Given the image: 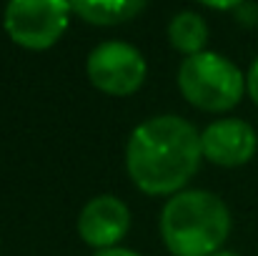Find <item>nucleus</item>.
Returning a JSON list of instances; mask_svg holds the SVG:
<instances>
[{"instance_id": "1", "label": "nucleus", "mask_w": 258, "mask_h": 256, "mask_svg": "<svg viewBox=\"0 0 258 256\" xmlns=\"http://www.w3.org/2000/svg\"><path fill=\"white\" fill-rule=\"evenodd\" d=\"M201 159V133L180 116L143 121L125 146L128 176L148 196L180 193L196 176Z\"/></svg>"}, {"instance_id": "2", "label": "nucleus", "mask_w": 258, "mask_h": 256, "mask_svg": "<svg viewBox=\"0 0 258 256\" xmlns=\"http://www.w3.org/2000/svg\"><path fill=\"white\" fill-rule=\"evenodd\" d=\"M228 234V206L211 191H180L161 214V239L173 256H213Z\"/></svg>"}, {"instance_id": "3", "label": "nucleus", "mask_w": 258, "mask_h": 256, "mask_svg": "<svg viewBox=\"0 0 258 256\" xmlns=\"http://www.w3.org/2000/svg\"><path fill=\"white\" fill-rule=\"evenodd\" d=\"M178 88L190 106L208 113H223L241 103L246 93V76L221 53L203 50L180 63Z\"/></svg>"}, {"instance_id": "4", "label": "nucleus", "mask_w": 258, "mask_h": 256, "mask_svg": "<svg viewBox=\"0 0 258 256\" xmlns=\"http://www.w3.org/2000/svg\"><path fill=\"white\" fill-rule=\"evenodd\" d=\"M71 10V0H8L3 25L15 45L48 50L68 30Z\"/></svg>"}, {"instance_id": "5", "label": "nucleus", "mask_w": 258, "mask_h": 256, "mask_svg": "<svg viewBox=\"0 0 258 256\" xmlns=\"http://www.w3.org/2000/svg\"><path fill=\"white\" fill-rule=\"evenodd\" d=\"M86 71L98 90L108 95H131L143 85L148 66L136 45L123 40H105L90 50Z\"/></svg>"}, {"instance_id": "6", "label": "nucleus", "mask_w": 258, "mask_h": 256, "mask_svg": "<svg viewBox=\"0 0 258 256\" xmlns=\"http://www.w3.org/2000/svg\"><path fill=\"white\" fill-rule=\"evenodd\" d=\"M201 148L206 161L233 169L248 164L256 156L258 136L253 126L241 118H221L201 133Z\"/></svg>"}, {"instance_id": "7", "label": "nucleus", "mask_w": 258, "mask_h": 256, "mask_svg": "<svg viewBox=\"0 0 258 256\" xmlns=\"http://www.w3.org/2000/svg\"><path fill=\"white\" fill-rule=\"evenodd\" d=\"M131 226V211L128 206L115 196H95L90 198L81 216H78V234L88 246L113 249Z\"/></svg>"}, {"instance_id": "8", "label": "nucleus", "mask_w": 258, "mask_h": 256, "mask_svg": "<svg viewBox=\"0 0 258 256\" xmlns=\"http://www.w3.org/2000/svg\"><path fill=\"white\" fill-rule=\"evenodd\" d=\"M148 0H71L73 13L93 25H120L133 20Z\"/></svg>"}, {"instance_id": "9", "label": "nucleus", "mask_w": 258, "mask_h": 256, "mask_svg": "<svg viewBox=\"0 0 258 256\" xmlns=\"http://www.w3.org/2000/svg\"><path fill=\"white\" fill-rule=\"evenodd\" d=\"M168 40L175 50H180L185 58L203 53L206 43H208V25L198 13L183 10L178 13L168 25Z\"/></svg>"}, {"instance_id": "10", "label": "nucleus", "mask_w": 258, "mask_h": 256, "mask_svg": "<svg viewBox=\"0 0 258 256\" xmlns=\"http://www.w3.org/2000/svg\"><path fill=\"white\" fill-rule=\"evenodd\" d=\"M246 90H248L251 100L258 106V58L253 61V66L248 68V76H246Z\"/></svg>"}, {"instance_id": "11", "label": "nucleus", "mask_w": 258, "mask_h": 256, "mask_svg": "<svg viewBox=\"0 0 258 256\" xmlns=\"http://www.w3.org/2000/svg\"><path fill=\"white\" fill-rule=\"evenodd\" d=\"M198 3L206 5V8H213V10H231V8L243 5L246 0H198Z\"/></svg>"}, {"instance_id": "12", "label": "nucleus", "mask_w": 258, "mask_h": 256, "mask_svg": "<svg viewBox=\"0 0 258 256\" xmlns=\"http://www.w3.org/2000/svg\"><path fill=\"white\" fill-rule=\"evenodd\" d=\"M95 256H141L138 251H131V249H120V246H113V249H100Z\"/></svg>"}, {"instance_id": "13", "label": "nucleus", "mask_w": 258, "mask_h": 256, "mask_svg": "<svg viewBox=\"0 0 258 256\" xmlns=\"http://www.w3.org/2000/svg\"><path fill=\"white\" fill-rule=\"evenodd\" d=\"M213 256H241V254H236V251H218V254H213Z\"/></svg>"}]
</instances>
